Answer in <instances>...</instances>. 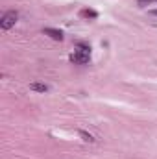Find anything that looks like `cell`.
Returning a JSON list of instances; mask_svg holds the SVG:
<instances>
[{"instance_id": "6da1fadb", "label": "cell", "mask_w": 157, "mask_h": 159, "mask_svg": "<svg viewBox=\"0 0 157 159\" xmlns=\"http://www.w3.org/2000/svg\"><path fill=\"white\" fill-rule=\"evenodd\" d=\"M89 59H91V46L85 43H79L74 54L70 56V61L78 63V65H85V63H89Z\"/></svg>"}, {"instance_id": "7a4b0ae2", "label": "cell", "mask_w": 157, "mask_h": 159, "mask_svg": "<svg viewBox=\"0 0 157 159\" xmlns=\"http://www.w3.org/2000/svg\"><path fill=\"white\" fill-rule=\"evenodd\" d=\"M17 19H19V13L17 11H6L4 15H2V19H0V28L2 30H9V28H13L15 26V22H17Z\"/></svg>"}, {"instance_id": "3957f363", "label": "cell", "mask_w": 157, "mask_h": 159, "mask_svg": "<svg viewBox=\"0 0 157 159\" xmlns=\"http://www.w3.org/2000/svg\"><path fill=\"white\" fill-rule=\"evenodd\" d=\"M43 34L52 37L54 41H63V32L61 30H56V28H43Z\"/></svg>"}, {"instance_id": "277c9868", "label": "cell", "mask_w": 157, "mask_h": 159, "mask_svg": "<svg viewBox=\"0 0 157 159\" xmlns=\"http://www.w3.org/2000/svg\"><path fill=\"white\" fill-rule=\"evenodd\" d=\"M30 89H32V91H37V93H48V91H50V87H48L46 83H37V81L30 83Z\"/></svg>"}, {"instance_id": "5b68a950", "label": "cell", "mask_w": 157, "mask_h": 159, "mask_svg": "<svg viewBox=\"0 0 157 159\" xmlns=\"http://www.w3.org/2000/svg\"><path fill=\"white\" fill-rule=\"evenodd\" d=\"M81 15H83V17H89V19H96V17H98V13H96L94 9H83Z\"/></svg>"}, {"instance_id": "8992f818", "label": "cell", "mask_w": 157, "mask_h": 159, "mask_svg": "<svg viewBox=\"0 0 157 159\" xmlns=\"http://www.w3.org/2000/svg\"><path fill=\"white\" fill-rule=\"evenodd\" d=\"M79 135L83 137V141H87V143H94V137H92L91 133H87V131H83V129H79Z\"/></svg>"}, {"instance_id": "52a82bcc", "label": "cell", "mask_w": 157, "mask_h": 159, "mask_svg": "<svg viewBox=\"0 0 157 159\" xmlns=\"http://www.w3.org/2000/svg\"><path fill=\"white\" fill-rule=\"evenodd\" d=\"M157 0H137V4L141 6V7H144V6H150V4H155Z\"/></svg>"}, {"instance_id": "ba28073f", "label": "cell", "mask_w": 157, "mask_h": 159, "mask_svg": "<svg viewBox=\"0 0 157 159\" xmlns=\"http://www.w3.org/2000/svg\"><path fill=\"white\" fill-rule=\"evenodd\" d=\"M148 13H150V15H152V17H157V9H150V11H148Z\"/></svg>"}]
</instances>
